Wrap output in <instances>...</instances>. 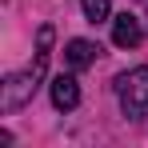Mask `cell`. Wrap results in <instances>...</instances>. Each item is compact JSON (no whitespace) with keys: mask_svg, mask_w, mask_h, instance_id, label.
<instances>
[{"mask_svg":"<svg viewBox=\"0 0 148 148\" xmlns=\"http://www.w3.org/2000/svg\"><path fill=\"white\" fill-rule=\"evenodd\" d=\"M48 48H52V28L44 24L36 32V64H32L28 72H16V76H8V80L0 84V108H4V112H16V108H24L28 100H32L40 76L48 68Z\"/></svg>","mask_w":148,"mask_h":148,"instance_id":"6da1fadb","label":"cell"},{"mask_svg":"<svg viewBox=\"0 0 148 148\" xmlns=\"http://www.w3.org/2000/svg\"><path fill=\"white\" fill-rule=\"evenodd\" d=\"M116 96H120L124 116L144 120V116H148V68L120 72V76H116Z\"/></svg>","mask_w":148,"mask_h":148,"instance_id":"7a4b0ae2","label":"cell"},{"mask_svg":"<svg viewBox=\"0 0 148 148\" xmlns=\"http://www.w3.org/2000/svg\"><path fill=\"white\" fill-rule=\"evenodd\" d=\"M140 36H144V32H140V20H136L132 12H124V16L112 20V44H116V48H136Z\"/></svg>","mask_w":148,"mask_h":148,"instance_id":"3957f363","label":"cell"},{"mask_svg":"<svg viewBox=\"0 0 148 148\" xmlns=\"http://www.w3.org/2000/svg\"><path fill=\"white\" fill-rule=\"evenodd\" d=\"M52 104H56L60 112H72L76 104H80V84H76V76H56V80H52Z\"/></svg>","mask_w":148,"mask_h":148,"instance_id":"277c9868","label":"cell"},{"mask_svg":"<svg viewBox=\"0 0 148 148\" xmlns=\"http://www.w3.org/2000/svg\"><path fill=\"white\" fill-rule=\"evenodd\" d=\"M96 56H100V48L92 40H68V48H64V60H68L72 68H88Z\"/></svg>","mask_w":148,"mask_h":148,"instance_id":"5b68a950","label":"cell"},{"mask_svg":"<svg viewBox=\"0 0 148 148\" xmlns=\"http://www.w3.org/2000/svg\"><path fill=\"white\" fill-rule=\"evenodd\" d=\"M80 8H84V16L100 24V20H108V0H80Z\"/></svg>","mask_w":148,"mask_h":148,"instance_id":"8992f818","label":"cell"}]
</instances>
